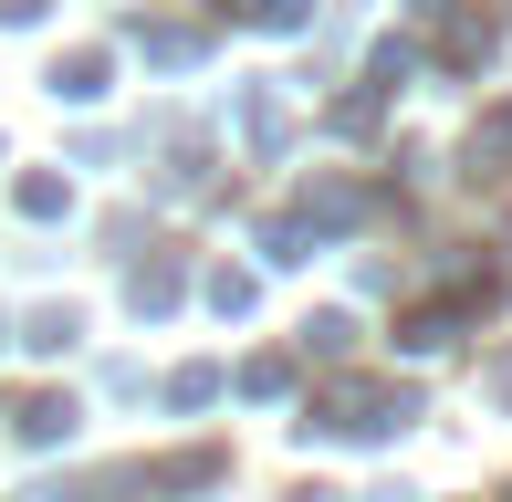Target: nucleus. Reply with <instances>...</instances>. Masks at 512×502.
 <instances>
[{
  "label": "nucleus",
  "mask_w": 512,
  "mask_h": 502,
  "mask_svg": "<svg viewBox=\"0 0 512 502\" xmlns=\"http://www.w3.org/2000/svg\"><path fill=\"white\" fill-rule=\"evenodd\" d=\"M21 440H42V450L74 440V408H63V398H32V408H21Z\"/></svg>",
  "instance_id": "obj_1"
}]
</instances>
